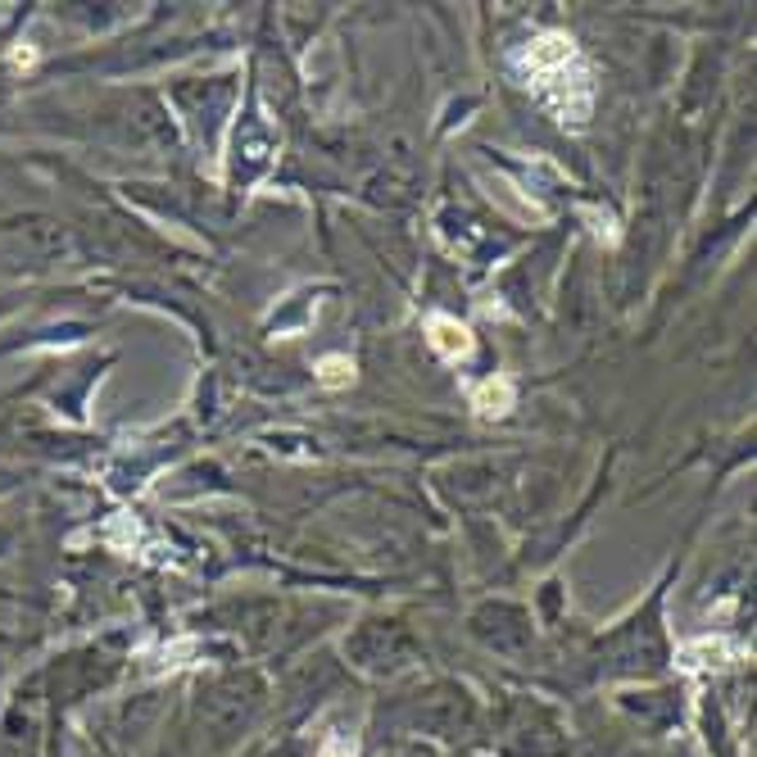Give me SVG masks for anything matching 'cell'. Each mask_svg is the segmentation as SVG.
I'll list each match as a JSON object with an SVG mask.
<instances>
[{"mask_svg": "<svg viewBox=\"0 0 757 757\" xmlns=\"http://www.w3.org/2000/svg\"><path fill=\"white\" fill-rule=\"evenodd\" d=\"M318 382H322V386H350V382H354V359H345V354H327V359L318 363Z\"/></svg>", "mask_w": 757, "mask_h": 757, "instance_id": "obj_4", "label": "cell"}, {"mask_svg": "<svg viewBox=\"0 0 757 757\" xmlns=\"http://www.w3.org/2000/svg\"><path fill=\"white\" fill-rule=\"evenodd\" d=\"M427 335H431V350L440 354V359H468L472 354V331L462 327L458 318H449V313H431L427 318Z\"/></svg>", "mask_w": 757, "mask_h": 757, "instance_id": "obj_2", "label": "cell"}, {"mask_svg": "<svg viewBox=\"0 0 757 757\" xmlns=\"http://www.w3.org/2000/svg\"><path fill=\"white\" fill-rule=\"evenodd\" d=\"M513 64H518L522 82L544 100V109H550L558 122H572V128H580V122L590 118L595 87H590V68H585V60H580V51H576L572 36L544 32L535 41H526Z\"/></svg>", "mask_w": 757, "mask_h": 757, "instance_id": "obj_1", "label": "cell"}, {"mask_svg": "<svg viewBox=\"0 0 757 757\" xmlns=\"http://www.w3.org/2000/svg\"><path fill=\"white\" fill-rule=\"evenodd\" d=\"M513 382L509 376H490V382H481L477 391H472V408L481 413V417H503L513 408Z\"/></svg>", "mask_w": 757, "mask_h": 757, "instance_id": "obj_3", "label": "cell"}, {"mask_svg": "<svg viewBox=\"0 0 757 757\" xmlns=\"http://www.w3.org/2000/svg\"><path fill=\"white\" fill-rule=\"evenodd\" d=\"M318 757H359V744L350 735H327L322 748H318Z\"/></svg>", "mask_w": 757, "mask_h": 757, "instance_id": "obj_5", "label": "cell"}]
</instances>
